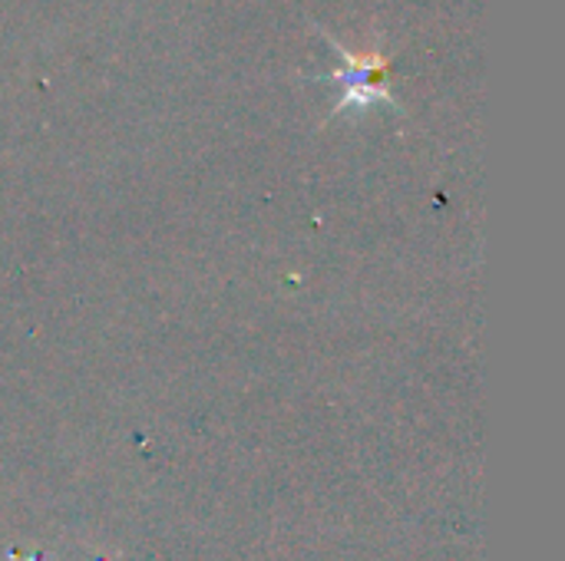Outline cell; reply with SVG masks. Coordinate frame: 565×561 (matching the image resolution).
<instances>
[{
  "mask_svg": "<svg viewBox=\"0 0 565 561\" xmlns=\"http://www.w3.org/2000/svg\"><path fill=\"white\" fill-rule=\"evenodd\" d=\"M324 33V30H321ZM324 40L341 53V60H344V69H338L331 79L334 83H341V99H338V106L331 109V119L334 116H344V112H364V109H371V106H394V109H401V103L394 99V93L387 89V83H384V76H387V56L384 53H371V56H361V53H351L344 43H338L331 33H324ZM404 112V109H401Z\"/></svg>",
  "mask_w": 565,
  "mask_h": 561,
  "instance_id": "1",
  "label": "cell"
}]
</instances>
